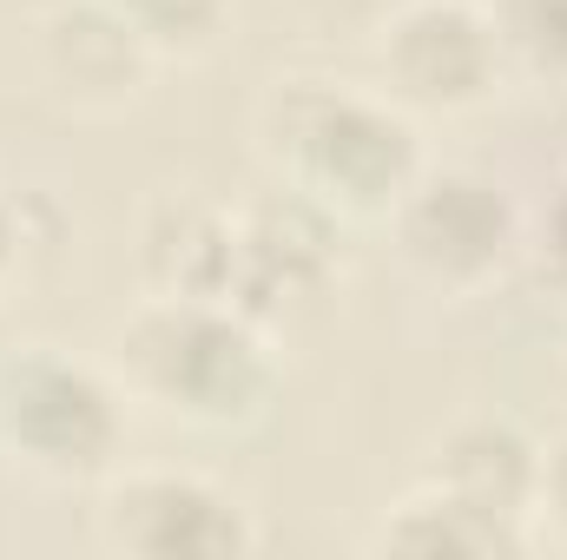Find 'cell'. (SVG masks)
Returning a JSON list of instances; mask_svg holds the SVG:
<instances>
[{
  "label": "cell",
  "instance_id": "6da1fadb",
  "mask_svg": "<svg viewBox=\"0 0 567 560\" xmlns=\"http://www.w3.org/2000/svg\"><path fill=\"white\" fill-rule=\"evenodd\" d=\"M278 113L284 133L271 139V152L323 211H390L416 185V133L396 113L323 86L317 93L290 86Z\"/></svg>",
  "mask_w": 567,
  "mask_h": 560
},
{
  "label": "cell",
  "instance_id": "7a4b0ae2",
  "mask_svg": "<svg viewBox=\"0 0 567 560\" xmlns=\"http://www.w3.org/2000/svg\"><path fill=\"white\" fill-rule=\"evenodd\" d=\"M120 350H126V370L140 376V390L205 422L251 416L271 390V363H265V343L251 336V323H238L198 297H158L120 336Z\"/></svg>",
  "mask_w": 567,
  "mask_h": 560
},
{
  "label": "cell",
  "instance_id": "3957f363",
  "mask_svg": "<svg viewBox=\"0 0 567 560\" xmlns=\"http://www.w3.org/2000/svg\"><path fill=\"white\" fill-rule=\"evenodd\" d=\"M0 442L47 475H93L120 448V403L80 363L13 356L0 370Z\"/></svg>",
  "mask_w": 567,
  "mask_h": 560
},
{
  "label": "cell",
  "instance_id": "277c9868",
  "mask_svg": "<svg viewBox=\"0 0 567 560\" xmlns=\"http://www.w3.org/2000/svg\"><path fill=\"white\" fill-rule=\"evenodd\" d=\"M396 211H403V251L442 283H468L482 271H495L502 251H508V231H515L508 198L475 172L416 178Z\"/></svg>",
  "mask_w": 567,
  "mask_h": 560
},
{
  "label": "cell",
  "instance_id": "5b68a950",
  "mask_svg": "<svg viewBox=\"0 0 567 560\" xmlns=\"http://www.w3.org/2000/svg\"><path fill=\"white\" fill-rule=\"evenodd\" d=\"M495 27L482 13H468L462 0H416L390 20L383 60L396 73V86L423 106H468L488 93L495 80Z\"/></svg>",
  "mask_w": 567,
  "mask_h": 560
},
{
  "label": "cell",
  "instance_id": "8992f818",
  "mask_svg": "<svg viewBox=\"0 0 567 560\" xmlns=\"http://www.w3.org/2000/svg\"><path fill=\"white\" fill-rule=\"evenodd\" d=\"M106 541L158 560L172 554L212 560V554H245L251 528L218 488H205L192 475H133L106 501Z\"/></svg>",
  "mask_w": 567,
  "mask_h": 560
},
{
  "label": "cell",
  "instance_id": "52a82bcc",
  "mask_svg": "<svg viewBox=\"0 0 567 560\" xmlns=\"http://www.w3.org/2000/svg\"><path fill=\"white\" fill-rule=\"evenodd\" d=\"M435 488L462 495L482 515L522 521L535 508V488H542V455H535V442L515 422H495V416L462 422L435 448Z\"/></svg>",
  "mask_w": 567,
  "mask_h": 560
},
{
  "label": "cell",
  "instance_id": "ba28073f",
  "mask_svg": "<svg viewBox=\"0 0 567 560\" xmlns=\"http://www.w3.org/2000/svg\"><path fill=\"white\" fill-rule=\"evenodd\" d=\"M145 40L126 27L113 0H80L47 20V73L73 100H126L140 86Z\"/></svg>",
  "mask_w": 567,
  "mask_h": 560
},
{
  "label": "cell",
  "instance_id": "9c48e42d",
  "mask_svg": "<svg viewBox=\"0 0 567 560\" xmlns=\"http://www.w3.org/2000/svg\"><path fill=\"white\" fill-rule=\"evenodd\" d=\"M145 271L165 297H198L218 303L238 278V225H225L205 205H158L145 225Z\"/></svg>",
  "mask_w": 567,
  "mask_h": 560
},
{
  "label": "cell",
  "instance_id": "30bf717a",
  "mask_svg": "<svg viewBox=\"0 0 567 560\" xmlns=\"http://www.w3.org/2000/svg\"><path fill=\"white\" fill-rule=\"evenodd\" d=\"M383 548H403V554H522V528L502 521V515H482L468 508L462 495L435 488L423 501H403V515L383 528Z\"/></svg>",
  "mask_w": 567,
  "mask_h": 560
},
{
  "label": "cell",
  "instance_id": "8fae6325",
  "mask_svg": "<svg viewBox=\"0 0 567 560\" xmlns=\"http://www.w3.org/2000/svg\"><path fill=\"white\" fill-rule=\"evenodd\" d=\"M495 46L528 66H567V0H495Z\"/></svg>",
  "mask_w": 567,
  "mask_h": 560
},
{
  "label": "cell",
  "instance_id": "7c38bea8",
  "mask_svg": "<svg viewBox=\"0 0 567 560\" xmlns=\"http://www.w3.org/2000/svg\"><path fill=\"white\" fill-rule=\"evenodd\" d=\"M145 46H205L225 20V0H113Z\"/></svg>",
  "mask_w": 567,
  "mask_h": 560
},
{
  "label": "cell",
  "instance_id": "4fadbf2b",
  "mask_svg": "<svg viewBox=\"0 0 567 560\" xmlns=\"http://www.w3.org/2000/svg\"><path fill=\"white\" fill-rule=\"evenodd\" d=\"M370 7H377V0H297V13H303L310 27H323V33H337V27H357V20H370Z\"/></svg>",
  "mask_w": 567,
  "mask_h": 560
},
{
  "label": "cell",
  "instance_id": "5bb4252c",
  "mask_svg": "<svg viewBox=\"0 0 567 560\" xmlns=\"http://www.w3.org/2000/svg\"><path fill=\"white\" fill-rule=\"evenodd\" d=\"M535 501L567 528V442L555 448V455H542V488H535Z\"/></svg>",
  "mask_w": 567,
  "mask_h": 560
},
{
  "label": "cell",
  "instance_id": "9a60e30c",
  "mask_svg": "<svg viewBox=\"0 0 567 560\" xmlns=\"http://www.w3.org/2000/svg\"><path fill=\"white\" fill-rule=\"evenodd\" d=\"M13 245H20V238H13V218H7V205H0V278H7V265H13Z\"/></svg>",
  "mask_w": 567,
  "mask_h": 560
},
{
  "label": "cell",
  "instance_id": "2e32d148",
  "mask_svg": "<svg viewBox=\"0 0 567 560\" xmlns=\"http://www.w3.org/2000/svg\"><path fill=\"white\" fill-rule=\"evenodd\" d=\"M555 251H561V265H567V205L555 211Z\"/></svg>",
  "mask_w": 567,
  "mask_h": 560
}]
</instances>
